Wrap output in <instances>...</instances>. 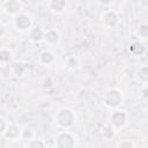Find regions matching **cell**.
Listing matches in <instances>:
<instances>
[{
  "label": "cell",
  "instance_id": "cell-1",
  "mask_svg": "<svg viewBox=\"0 0 148 148\" xmlns=\"http://www.w3.org/2000/svg\"><path fill=\"white\" fill-rule=\"evenodd\" d=\"M54 124L62 130H69L75 124V113L69 108H60L53 117Z\"/></svg>",
  "mask_w": 148,
  "mask_h": 148
},
{
  "label": "cell",
  "instance_id": "cell-2",
  "mask_svg": "<svg viewBox=\"0 0 148 148\" xmlns=\"http://www.w3.org/2000/svg\"><path fill=\"white\" fill-rule=\"evenodd\" d=\"M123 102L124 96L121 90L118 88H109L103 94V104L111 110H117L123 104Z\"/></svg>",
  "mask_w": 148,
  "mask_h": 148
},
{
  "label": "cell",
  "instance_id": "cell-3",
  "mask_svg": "<svg viewBox=\"0 0 148 148\" xmlns=\"http://www.w3.org/2000/svg\"><path fill=\"white\" fill-rule=\"evenodd\" d=\"M76 145L77 139L69 130H64L56 135L54 146L57 148H75Z\"/></svg>",
  "mask_w": 148,
  "mask_h": 148
},
{
  "label": "cell",
  "instance_id": "cell-4",
  "mask_svg": "<svg viewBox=\"0 0 148 148\" xmlns=\"http://www.w3.org/2000/svg\"><path fill=\"white\" fill-rule=\"evenodd\" d=\"M128 120V114L126 111L124 110H112L111 114H110V125L114 128V130H119L126 126Z\"/></svg>",
  "mask_w": 148,
  "mask_h": 148
},
{
  "label": "cell",
  "instance_id": "cell-5",
  "mask_svg": "<svg viewBox=\"0 0 148 148\" xmlns=\"http://www.w3.org/2000/svg\"><path fill=\"white\" fill-rule=\"evenodd\" d=\"M101 22H102L103 27H105L106 29H114L119 25L120 18H119V15L114 10L108 9V10H104L102 13Z\"/></svg>",
  "mask_w": 148,
  "mask_h": 148
},
{
  "label": "cell",
  "instance_id": "cell-6",
  "mask_svg": "<svg viewBox=\"0 0 148 148\" xmlns=\"http://www.w3.org/2000/svg\"><path fill=\"white\" fill-rule=\"evenodd\" d=\"M14 27L21 32H29L31 30V28L34 27L32 20L28 14L21 13L20 15L14 17Z\"/></svg>",
  "mask_w": 148,
  "mask_h": 148
},
{
  "label": "cell",
  "instance_id": "cell-7",
  "mask_svg": "<svg viewBox=\"0 0 148 148\" xmlns=\"http://www.w3.org/2000/svg\"><path fill=\"white\" fill-rule=\"evenodd\" d=\"M1 10L9 16H17L22 13V2L18 0H6L1 3Z\"/></svg>",
  "mask_w": 148,
  "mask_h": 148
},
{
  "label": "cell",
  "instance_id": "cell-8",
  "mask_svg": "<svg viewBox=\"0 0 148 148\" xmlns=\"http://www.w3.org/2000/svg\"><path fill=\"white\" fill-rule=\"evenodd\" d=\"M43 42L49 46H56L60 42V34L56 29H47L45 30Z\"/></svg>",
  "mask_w": 148,
  "mask_h": 148
},
{
  "label": "cell",
  "instance_id": "cell-9",
  "mask_svg": "<svg viewBox=\"0 0 148 148\" xmlns=\"http://www.w3.org/2000/svg\"><path fill=\"white\" fill-rule=\"evenodd\" d=\"M44 35H45L44 29H42L38 25H34L31 30L28 32V38L31 43H40L44 39Z\"/></svg>",
  "mask_w": 148,
  "mask_h": 148
},
{
  "label": "cell",
  "instance_id": "cell-10",
  "mask_svg": "<svg viewBox=\"0 0 148 148\" xmlns=\"http://www.w3.org/2000/svg\"><path fill=\"white\" fill-rule=\"evenodd\" d=\"M45 5L54 14H62L67 7V2L65 0H51L47 1Z\"/></svg>",
  "mask_w": 148,
  "mask_h": 148
},
{
  "label": "cell",
  "instance_id": "cell-11",
  "mask_svg": "<svg viewBox=\"0 0 148 148\" xmlns=\"http://www.w3.org/2000/svg\"><path fill=\"white\" fill-rule=\"evenodd\" d=\"M56 56L51 50H44L38 56V62L43 66H50L54 62Z\"/></svg>",
  "mask_w": 148,
  "mask_h": 148
},
{
  "label": "cell",
  "instance_id": "cell-12",
  "mask_svg": "<svg viewBox=\"0 0 148 148\" xmlns=\"http://www.w3.org/2000/svg\"><path fill=\"white\" fill-rule=\"evenodd\" d=\"M21 136H22V130L15 124H10L6 133L2 135V138H8V140H17Z\"/></svg>",
  "mask_w": 148,
  "mask_h": 148
},
{
  "label": "cell",
  "instance_id": "cell-13",
  "mask_svg": "<svg viewBox=\"0 0 148 148\" xmlns=\"http://www.w3.org/2000/svg\"><path fill=\"white\" fill-rule=\"evenodd\" d=\"M136 80L143 84H148V66H140L136 71Z\"/></svg>",
  "mask_w": 148,
  "mask_h": 148
},
{
  "label": "cell",
  "instance_id": "cell-14",
  "mask_svg": "<svg viewBox=\"0 0 148 148\" xmlns=\"http://www.w3.org/2000/svg\"><path fill=\"white\" fill-rule=\"evenodd\" d=\"M65 65L67 68L69 69H76L80 67V59L76 57V56H68L66 59H65Z\"/></svg>",
  "mask_w": 148,
  "mask_h": 148
},
{
  "label": "cell",
  "instance_id": "cell-15",
  "mask_svg": "<svg viewBox=\"0 0 148 148\" xmlns=\"http://www.w3.org/2000/svg\"><path fill=\"white\" fill-rule=\"evenodd\" d=\"M130 52L133 54V56H141L143 52H145V46L142 43L140 42H133L131 45H130Z\"/></svg>",
  "mask_w": 148,
  "mask_h": 148
},
{
  "label": "cell",
  "instance_id": "cell-16",
  "mask_svg": "<svg viewBox=\"0 0 148 148\" xmlns=\"http://www.w3.org/2000/svg\"><path fill=\"white\" fill-rule=\"evenodd\" d=\"M25 148H47V147H46L45 142H44L42 139L34 138V139L27 141Z\"/></svg>",
  "mask_w": 148,
  "mask_h": 148
},
{
  "label": "cell",
  "instance_id": "cell-17",
  "mask_svg": "<svg viewBox=\"0 0 148 148\" xmlns=\"http://www.w3.org/2000/svg\"><path fill=\"white\" fill-rule=\"evenodd\" d=\"M12 59V51L7 47H2L1 51H0V61L2 65L9 62Z\"/></svg>",
  "mask_w": 148,
  "mask_h": 148
},
{
  "label": "cell",
  "instance_id": "cell-18",
  "mask_svg": "<svg viewBox=\"0 0 148 148\" xmlns=\"http://www.w3.org/2000/svg\"><path fill=\"white\" fill-rule=\"evenodd\" d=\"M114 134H116V130H114L110 124L106 125V126L103 128V131H102V136H103L105 140L112 139V138L114 136Z\"/></svg>",
  "mask_w": 148,
  "mask_h": 148
},
{
  "label": "cell",
  "instance_id": "cell-19",
  "mask_svg": "<svg viewBox=\"0 0 148 148\" xmlns=\"http://www.w3.org/2000/svg\"><path fill=\"white\" fill-rule=\"evenodd\" d=\"M136 35L142 39H147L148 38V23H141L136 29Z\"/></svg>",
  "mask_w": 148,
  "mask_h": 148
},
{
  "label": "cell",
  "instance_id": "cell-20",
  "mask_svg": "<svg viewBox=\"0 0 148 148\" xmlns=\"http://www.w3.org/2000/svg\"><path fill=\"white\" fill-rule=\"evenodd\" d=\"M117 148H134V143L130 139H123L117 143Z\"/></svg>",
  "mask_w": 148,
  "mask_h": 148
},
{
  "label": "cell",
  "instance_id": "cell-21",
  "mask_svg": "<svg viewBox=\"0 0 148 148\" xmlns=\"http://www.w3.org/2000/svg\"><path fill=\"white\" fill-rule=\"evenodd\" d=\"M0 125H1V127H0V130H1V135H3V134L6 133V131H7V128L9 127L10 123L2 116V117H0Z\"/></svg>",
  "mask_w": 148,
  "mask_h": 148
},
{
  "label": "cell",
  "instance_id": "cell-22",
  "mask_svg": "<svg viewBox=\"0 0 148 148\" xmlns=\"http://www.w3.org/2000/svg\"><path fill=\"white\" fill-rule=\"evenodd\" d=\"M0 28H1V31H0V38H3V37H5V32H6V25L1 22Z\"/></svg>",
  "mask_w": 148,
  "mask_h": 148
},
{
  "label": "cell",
  "instance_id": "cell-23",
  "mask_svg": "<svg viewBox=\"0 0 148 148\" xmlns=\"http://www.w3.org/2000/svg\"><path fill=\"white\" fill-rule=\"evenodd\" d=\"M142 95H143V97H145L146 99H148V87H146V88L143 89V92H142Z\"/></svg>",
  "mask_w": 148,
  "mask_h": 148
},
{
  "label": "cell",
  "instance_id": "cell-24",
  "mask_svg": "<svg viewBox=\"0 0 148 148\" xmlns=\"http://www.w3.org/2000/svg\"><path fill=\"white\" fill-rule=\"evenodd\" d=\"M50 148H57V147H56V146H53V147H50Z\"/></svg>",
  "mask_w": 148,
  "mask_h": 148
}]
</instances>
